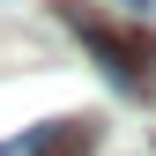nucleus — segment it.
Masks as SVG:
<instances>
[{"instance_id": "nucleus-1", "label": "nucleus", "mask_w": 156, "mask_h": 156, "mask_svg": "<svg viewBox=\"0 0 156 156\" xmlns=\"http://www.w3.org/2000/svg\"><path fill=\"white\" fill-rule=\"evenodd\" d=\"M60 8H67V23L82 30V45H89L112 74H119L126 89H141V82H149V67H156V37H149V30H104L97 15H82V8H74V0H60Z\"/></svg>"}, {"instance_id": "nucleus-2", "label": "nucleus", "mask_w": 156, "mask_h": 156, "mask_svg": "<svg viewBox=\"0 0 156 156\" xmlns=\"http://www.w3.org/2000/svg\"><path fill=\"white\" fill-rule=\"evenodd\" d=\"M0 156H97V126L89 119H45L15 141H0Z\"/></svg>"}]
</instances>
